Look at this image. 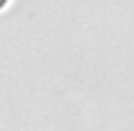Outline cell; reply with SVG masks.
<instances>
[{"label":"cell","mask_w":134,"mask_h":131,"mask_svg":"<svg viewBox=\"0 0 134 131\" xmlns=\"http://www.w3.org/2000/svg\"><path fill=\"white\" fill-rule=\"evenodd\" d=\"M7 2H9V0H0V9H2V7H5Z\"/></svg>","instance_id":"cell-1"}]
</instances>
